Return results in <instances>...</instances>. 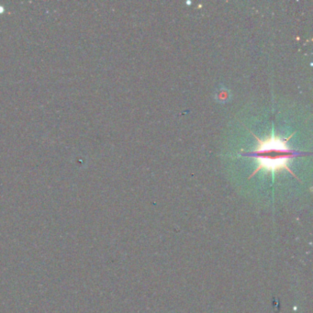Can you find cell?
<instances>
[{"mask_svg":"<svg viewBox=\"0 0 313 313\" xmlns=\"http://www.w3.org/2000/svg\"><path fill=\"white\" fill-rule=\"evenodd\" d=\"M291 137L292 135L287 139H282L272 134V136L266 140L257 138L259 143L258 147L254 152L247 153V155L255 156L258 159V167L250 177L255 176L258 171L265 170L275 173L284 169L289 171L296 177L288 166L289 162L292 158L299 155V152L290 149L287 145V142Z\"/></svg>","mask_w":313,"mask_h":313,"instance_id":"1","label":"cell"}]
</instances>
